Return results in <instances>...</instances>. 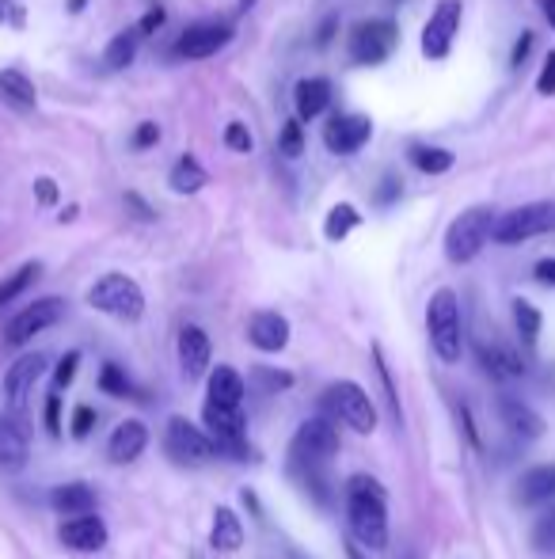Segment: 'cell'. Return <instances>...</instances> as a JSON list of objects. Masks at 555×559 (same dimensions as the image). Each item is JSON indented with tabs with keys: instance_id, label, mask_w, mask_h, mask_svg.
I'll list each match as a JSON object with an SVG mask.
<instances>
[{
	"instance_id": "obj_54",
	"label": "cell",
	"mask_w": 555,
	"mask_h": 559,
	"mask_svg": "<svg viewBox=\"0 0 555 559\" xmlns=\"http://www.w3.org/2000/svg\"><path fill=\"white\" fill-rule=\"evenodd\" d=\"M65 8H69V16H80L88 8V0H65Z\"/></svg>"
},
{
	"instance_id": "obj_34",
	"label": "cell",
	"mask_w": 555,
	"mask_h": 559,
	"mask_svg": "<svg viewBox=\"0 0 555 559\" xmlns=\"http://www.w3.org/2000/svg\"><path fill=\"white\" fill-rule=\"evenodd\" d=\"M99 388L107 392V396H115V400H126V396H137L134 381H130V373L115 362H107V366L99 369Z\"/></svg>"
},
{
	"instance_id": "obj_8",
	"label": "cell",
	"mask_w": 555,
	"mask_h": 559,
	"mask_svg": "<svg viewBox=\"0 0 555 559\" xmlns=\"http://www.w3.org/2000/svg\"><path fill=\"white\" fill-rule=\"evenodd\" d=\"M400 46V27L392 20H362L350 39H346V54L354 65H381L392 58V50Z\"/></svg>"
},
{
	"instance_id": "obj_9",
	"label": "cell",
	"mask_w": 555,
	"mask_h": 559,
	"mask_svg": "<svg viewBox=\"0 0 555 559\" xmlns=\"http://www.w3.org/2000/svg\"><path fill=\"white\" fill-rule=\"evenodd\" d=\"M61 316H65V301H61V297H39L35 305L20 309L8 324H4V343H8V347H23V343H31L35 335L61 324Z\"/></svg>"
},
{
	"instance_id": "obj_38",
	"label": "cell",
	"mask_w": 555,
	"mask_h": 559,
	"mask_svg": "<svg viewBox=\"0 0 555 559\" xmlns=\"http://www.w3.org/2000/svg\"><path fill=\"white\" fill-rule=\"evenodd\" d=\"M373 366L381 373V385H384V396H388V407H392V419L400 423V396H396V385H392V373H388V362H384V354H381V343H373Z\"/></svg>"
},
{
	"instance_id": "obj_37",
	"label": "cell",
	"mask_w": 555,
	"mask_h": 559,
	"mask_svg": "<svg viewBox=\"0 0 555 559\" xmlns=\"http://www.w3.org/2000/svg\"><path fill=\"white\" fill-rule=\"evenodd\" d=\"M251 381L263 388V392H286V388H293V373H289V369L255 366L251 369Z\"/></svg>"
},
{
	"instance_id": "obj_42",
	"label": "cell",
	"mask_w": 555,
	"mask_h": 559,
	"mask_svg": "<svg viewBox=\"0 0 555 559\" xmlns=\"http://www.w3.org/2000/svg\"><path fill=\"white\" fill-rule=\"evenodd\" d=\"M46 434H50V438H61V392L58 388L46 396Z\"/></svg>"
},
{
	"instance_id": "obj_56",
	"label": "cell",
	"mask_w": 555,
	"mask_h": 559,
	"mask_svg": "<svg viewBox=\"0 0 555 559\" xmlns=\"http://www.w3.org/2000/svg\"><path fill=\"white\" fill-rule=\"evenodd\" d=\"M350 559H362V556H358V552H350Z\"/></svg>"
},
{
	"instance_id": "obj_36",
	"label": "cell",
	"mask_w": 555,
	"mask_h": 559,
	"mask_svg": "<svg viewBox=\"0 0 555 559\" xmlns=\"http://www.w3.org/2000/svg\"><path fill=\"white\" fill-rule=\"evenodd\" d=\"M278 153L286 156V160H297V156L305 153V126H301V118H289L286 126H282V134H278Z\"/></svg>"
},
{
	"instance_id": "obj_33",
	"label": "cell",
	"mask_w": 555,
	"mask_h": 559,
	"mask_svg": "<svg viewBox=\"0 0 555 559\" xmlns=\"http://www.w3.org/2000/svg\"><path fill=\"white\" fill-rule=\"evenodd\" d=\"M514 324H517L521 343H525V347H533L536 339H540V324H544V316H540V309H536L533 301L517 297V301H514Z\"/></svg>"
},
{
	"instance_id": "obj_17",
	"label": "cell",
	"mask_w": 555,
	"mask_h": 559,
	"mask_svg": "<svg viewBox=\"0 0 555 559\" xmlns=\"http://www.w3.org/2000/svg\"><path fill=\"white\" fill-rule=\"evenodd\" d=\"M248 339L255 350H263V354H278V350H286L289 343V320L282 312H255L248 320Z\"/></svg>"
},
{
	"instance_id": "obj_28",
	"label": "cell",
	"mask_w": 555,
	"mask_h": 559,
	"mask_svg": "<svg viewBox=\"0 0 555 559\" xmlns=\"http://www.w3.org/2000/svg\"><path fill=\"white\" fill-rule=\"evenodd\" d=\"M206 183H210V175H206V168H202L194 156H179L175 168L168 172V187H172L175 194H198Z\"/></svg>"
},
{
	"instance_id": "obj_11",
	"label": "cell",
	"mask_w": 555,
	"mask_h": 559,
	"mask_svg": "<svg viewBox=\"0 0 555 559\" xmlns=\"http://www.w3.org/2000/svg\"><path fill=\"white\" fill-rule=\"evenodd\" d=\"M464 20V4L460 0H438V8L430 12V20L422 27V54L430 61H445L453 50V39Z\"/></svg>"
},
{
	"instance_id": "obj_14",
	"label": "cell",
	"mask_w": 555,
	"mask_h": 559,
	"mask_svg": "<svg viewBox=\"0 0 555 559\" xmlns=\"http://www.w3.org/2000/svg\"><path fill=\"white\" fill-rule=\"evenodd\" d=\"M369 137H373V122L365 115H335L324 130V145L335 156H354L362 153Z\"/></svg>"
},
{
	"instance_id": "obj_24",
	"label": "cell",
	"mask_w": 555,
	"mask_h": 559,
	"mask_svg": "<svg viewBox=\"0 0 555 559\" xmlns=\"http://www.w3.org/2000/svg\"><path fill=\"white\" fill-rule=\"evenodd\" d=\"M244 392H248V381L236 373L232 366H217L210 373V388H206V400L213 404H229V407H244Z\"/></svg>"
},
{
	"instance_id": "obj_12",
	"label": "cell",
	"mask_w": 555,
	"mask_h": 559,
	"mask_svg": "<svg viewBox=\"0 0 555 559\" xmlns=\"http://www.w3.org/2000/svg\"><path fill=\"white\" fill-rule=\"evenodd\" d=\"M229 42H232L229 23H194V27H187V31L179 35V42H175V58L206 61V58H213V54H221Z\"/></svg>"
},
{
	"instance_id": "obj_3",
	"label": "cell",
	"mask_w": 555,
	"mask_h": 559,
	"mask_svg": "<svg viewBox=\"0 0 555 559\" xmlns=\"http://www.w3.org/2000/svg\"><path fill=\"white\" fill-rule=\"evenodd\" d=\"M426 331H430V347L445 366L460 362L464 354V324H460V301L453 290H438L426 305Z\"/></svg>"
},
{
	"instance_id": "obj_30",
	"label": "cell",
	"mask_w": 555,
	"mask_h": 559,
	"mask_svg": "<svg viewBox=\"0 0 555 559\" xmlns=\"http://www.w3.org/2000/svg\"><path fill=\"white\" fill-rule=\"evenodd\" d=\"M137 42H141V31H137V27L118 31L115 39L107 42V50H103V65H107V69H126V65H134Z\"/></svg>"
},
{
	"instance_id": "obj_18",
	"label": "cell",
	"mask_w": 555,
	"mask_h": 559,
	"mask_svg": "<svg viewBox=\"0 0 555 559\" xmlns=\"http://www.w3.org/2000/svg\"><path fill=\"white\" fill-rule=\"evenodd\" d=\"M210 358H213V347H210V335H206V331L194 328V324H187V328L179 331V366H183V373H187L191 381L206 377Z\"/></svg>"
},
{
	"instance_id": "obj_27",
	"label": "cell",
	"mask_w": 555,
	"mask_h": 559,
	"mask_svg": "<svg viewBox=\"0 0 555 559\" xmlns=\"http://www.w3.org/2000/svg\"><path fill=\"white\" fill-rule=\"evenodd\" d=\"M0 96L8 99L12 107H20V111H31L39 103L35 80L27 77L23 69H0Z\"/></svg>"
},
{
	"instance_id": "obj_22",
	"label": "cell",
	"mask_w": 555,
	"mask_h": 559,
	"mask_svg": "<svg viewBox=\"0 0 555 559\" xmlns=\"http://www.w3.org/2000/svg\"><path fill=\"white\" fill-rule=\"evenodd\" d=\"M293 107H297V118H320L331 107V80L327 77H305L297 80V88H293Z\"/></svg>"
},
{
	"instance_id": "obj_39",
	"label": "cell",
	"mask_w": 555,
	"mask_h": 559,
	"mask_svg": "<svg viewBox=\"0 0 555 559\" xmlns=\"http://www.w3.org/2000/svg\"><path fill=\"white\" fill-rule=\"evenodd\" d=\"M77 369H80V350H69V354L58 362V369H54V388L65 392V388L77 381Z\"/></svg>"
},
{
	"instance_id": "obj_49",
	"label": "cell",
	"mask_w": 555,
	"mask_h": 559,
	"mask_svg": "<svg viewBox=\"0 0 555 559\" xmlns=\"http://www.w3.org/2000/svg\"><path fill=\"white\" fill-rule=\"evenodd\" d=\"M533 278L540 282V286H552L555 290V259H540L533 267Z\"/></svg>"
},
{
	"instance_id": "obj_7",
	"label": "cell",
	"mask_w": 555,
	"mask_h": 559,
	"mask_svg": "<svg viewBox=\"0 0 555 559\" xmlns=\"http://www.w3.org/2000/svg\"><path fill=\"white\" fill-rule=\"evenodd\" d=\"M555 232V198L552 202H529V206H517L510 213H498L491 240L495 244H525L533 236H548Z\"/></svg>"
},
{
	"instance_id": "obj_21",
	"label": "cell",
	"mask_w": 555,
	"mask_h": 559,
	"mask_svg": "<svg viewBox=\"0 0 555 559\" xmlns=\"http://www.w3.org/2000/svg\"><path fill=\"white\" fill-rule=\"evenodd\" d=\"M145 445H149L145 423L126 419V423L115 426V434H111V442H107V457H111V464H134L137 457L145 453Z\"/></svg>"
},
{
	"instance_id": "obj_26",
	"label": "cell",
	"mask_w": 555,
	"mask_h": 559,
	"mask_svg": "<svg viewBox=\"0 0 555 559\" xmlns=\"http://www.w3.org/2000/svg\"><path fill=\"white\" fill-rule=\"evenodd\" d=\"M210 544L217 552H236V548H244V525H240V518L232 514L229 506H217V510H213Z\"/></svg>"
},
{
	"instance_id": "obj_19",
	"label": "cell",
	"mask_w": 555,
	"mask_h": 559,
	"mask_svg": "<svg viewBox=\"0 0 555 559\" xmlns=\"http://www.w3.org/2000/svg\"><path fill=\"white\" fill-rule=\"evenodd\" d=\"M31 457L27 430L16 415H0V472H20Z\"/></svg>"
},
{
	"instance_id": "obj_4",
	"label": "cell",
	"mask_w": 555,
	"mask_h": 559,
	"mask_svg": "<svg viewBox=\"0 0 555 559\" xmlns=\"http://www.w3.org/2000/svg\"><path fill=\"white\" fill-rule=\"evenodd\" d=\"M320 411L331 415L346 430H354V434H373L377 430V404L369 400V392L358 381H335L320 396Z\"/></svg>"
},
{
	"instance_id": "obj_48",
	"label": "cell",
	"mask_w": 555,
	"mask_h": 559,
	"mask_svg": "<svg viewBox=\"0 0 555 559\" xmlns=\"http://www.w3.org/2000/svg\"><path fill=\"white\" fill-rule=\"evenodd\" d=\"M35 198H39L42 206H54V202H58V183H54L50 175L35 179Z\"/></svg>"
},
{
	"instance_id": "obj_51",
	"label": "cell",
	"mask_w": 555,
	"mask_h": 559,
	"mask_svg": "<svg viewBox=\"0 0 555 559\" xmlns=\"http://www.w3.org/2000/svg\"><path fill=\"white\" fill-rule=\"evenodd\" d=\"M335 27H339V16H327V20L320 23V31H316V46H327V42L335 39Z\"/></svg>"
},
{
	"instance_id": "obj_43",
	"label": "cell",
	"mask_w": 555,
	"mask_h": 559,
	"mask_svg": "<svg viewBox=\"0 0 555 559\" xmlns=\"http://www.w3.org/2000/svg\"><path fill=\"white\" fill-rule=\"evenodd\" d=\"M156 141H160V126H156V122H141L134 130V137H130L134 149H153Z\"/></svg>"
},
{
	"instance_id": "obj_41",
	"label": "cell",
	"mask_w": 555,
	"mask_h": 559,
	"mask_svg": "<svg viewBox=\"0 0 555 559\" xmlns=\"http://www.w3.org/2000/svg\"><path fill=\"white\" fill-rule=\"evenodd\" d=\"M96 423H99V411H92V407H77V411H73V423H69V434H73L77 442H84V438L96 430Z\"/></svg>"
},
{
	"instance_id": "obj_53",
	"label": "cell",
	"mask_w": 555,
	"mask_h": 559,
	"mask_svg": "<svg viewBox=\"0 0 555 559\" xmlns=\"http://www.w3.org/2000/svg\"><path fill=\"white\" fill-rule=\"evenodd\" d=\"M536 8H540V16L552 23V31H555V0H536Z\"/></svg>"
},
{
	"instance_id": "obj_55",
	"label": "cell",
	"mask_w": 555,
	"mask_h": 559,
	"mask_svg": "<svg viewBox=\"0 0 555 559\" xmlns=\"http://www.w3.org/2000/svg\"><path fill=\"white\" fill-rule=\"evenodd\" d=\"M255 4H259V0H236V8H240V12H248V8H255Z\"/></svg>"
},
{
	"instance_id": "obj_1",
	"label": "cell",
	"mask_w": 555,
	"mask_h": 559,
	"mask_svg": "<svg viewBox=\"0 0 555 559\" xmlns=\"http://www.w3.org/2000/svg\"><path fill=\"white\" fill-rule=\"evenodd\" d=\"M346 518L354 540L369 552L388 548V491L373 476H350L346 480Z\"/></svg>"
},
{
	"instance_id": "obj_25",
	"label": "cell",
	"mask_w": 555,
	"mask_h": 559,
	"mask_svg": "<svg viewBox=\"0 0 555 559\" xmlns=\"http://www.w3.org/2000/svg\"><path fill=\"white\" fill-rule=\"evenodd\" d=\"M50 506L65 514V518H73V514H88V510H96V491L88 487V483H61L50 491Z\"/></svg>"
},
{
	"instance_id": "obj_13",
	"label": "cell",
	"mask_w": 555,
	"mask_h": 559,
	"mask_svg": "<svg viewBox=\"0 0 555 559\" xmlns=\"http://www.w3.org/2000/svg\"><path fill=\"white\" fill-rule=\"evenodd\" d=\"M46 366H50V358L39 354V350H35V354H20V358L8 366V373H4V404L12 407L16 415L23 411L31 388H35V381L46 373Z\"/></svg>"
},
{
	"instance_id": "obj_10",
	"label": "cell",
	"mask_w": 555,
	"mask_h": 559,
	"mask_svg": "<svg viewBox=\"0 0 555 559\" xmlns=\"http://www.w3.org/2000/svg\"><path fill=\"white\" fill-rule=\"evenodd\" d=\"M164 445H168V453H172L179 464H202V461L221 457V453H217V442L210 438V430L187 423L183 415H172V419H168Z\"/></svg>"
},
{
	"instance_id": "obj_35",
	"label": "cell",
	"mask_w": 555,
	"mask_h": 559,
	"mask_svg": "<svg viewBox=\"0 0 555 559\" xmlns=\"http://www.w3.org/2000/svg\"><path fill=\"white\" fill-rule=\"evenodd\" d=\"M533 548L544 556H555V499L544 502L540 518L533 521Z\"/></svg>"
},
{
	"instance_id": "obj_32",
	"label": "cell",
	"mask_w": 555,
	"mask_h": 559,
	"mask_svg": "<svg viewBox=\"0 0 555 559\" xmlns=\"http://www.w3.org/2000/svg\"><path fill=\"white\" fill-rule=\"evenodd\" d=\"M411 164L426 175H445V172H453L457 156L449 153V149H438V145H415V149H411Z\"/></svg>"
},
{
	"instance_id": "obj_6",
	"label": "cell",
	"mask_w": 555,
	"mask_h": 559,
	"mask_svg": "<svg viewBox=\"0 0 555 559\" xmlns=\"http://www.w3.org/2000/svg\"><path fill=\"white\" fill-rule=\"evenodd\" d=\"M88 305L96 312H107L122 324H137L145 316V293L130 274H103L96 278V286L88 290Z\"/></svg>"
},
{
	"instance_id": "obj_23",
	"label": "cell",
	"mask_w": 555,
	"mask_h": 559,
	"mask_svg": "<svg viewBox=\"0 0 555 559\" xmlns=\"http://www.w3.org/2000/svg\"><path fill=\"white\" fill-rule=\"evenodd\" d=\"M555 499V464H536L517 483V502L521 506H544Z\"/></svg>"
},
{
	"instance_id": "obj_2",
	"label": "cell",
	"mask_w": 555,
	"mask_h": 559,
	"mask_svg": "<svg viewBox=\"0 0 555 559\" xmlns=\"http://www.w3.org/2000/svg\"><path fill=\"white\" fill-rule=\"evenodd\" d=\"M339 423L331 415H312L305 423L297 426L293 434V449H289V472H297L301 480L308 476V483L320 480L327 464L339 457Z\"/></svg>"
},
{
	"instance_id": "obj_52",
	"label": "cell",
	"mask_w": 555,
	"mask_h": 559,
	"mask_svg": "<svg viewBox=\"0 0 555 559\" xmlns=\"http://www.w3.org/2000/svg\"><path fill=\"white\" fill-rule=\"evenodd\" d=\"M396 194H400V187H396V179H392V175H388V179H384V191L377 194V198H381L384 206H388V202H392V198H396Z\"/></svg>"
},
{
	"instance_id": "obj_29",
	"label": "cell",
	"mask_w": 555,
	"mask_h": 559,
	"mask_svg": "<svg viewBox=\"0 0 555 559\" xmlns=\"http://www.w3.org/2000/svg\"><path fill=\"white\" fill-rule=\"evenodd\" d=\"M39 278H42V263H39V259H31V263H23L20 270H12V274L0 282V309H4V305H12L20 293L31 290Z\"/></svg>"
},
{
	"instance_id": "obj_40",
	"label": "cell",
	"mask_w": 555,
	"mask_h": 559,
	"mask_svg": "<svg viewBox=\"0 0 555 559\" xmlns=\"http://www.w3.org/2000/svg\"><path fill=\"white\" fill-rule=\"evenodd\" d=\"M225 145H229L232 153H251L255 149V137H251V130L244 122H229L225 126Z\"/></svg>"
},
{
	"instance_id": "obj_46",
	"label": "cell",
	"mask_w": 555,
	"mask_h": 559,
	"mask_svg": "<svg viewBox=\"0 0 555 559\" xmlns=\"http://www.w3.org/2000/svg\"><path fill=\"white\" fill-rule=\"evenodd\" d=\"M533 31H521V39L514 42V54H510V69H521L525 58H529V50H533Z\"/></svg>"
},
{
	"instance_id": "obj_45",
	"label": "cell",
	"mask_w": 555,
	"mask_h": 559,
	"mask_svg": "<svg viewBox=\"0 0 555 559\" xmlns=\"http://www.w3.org/2000/svg\"><path fill=\"white\" fill-rule=\"evenodd\" d=\"M164 20H168V16H164V8H160V4H156V8H149V12L141 16V23H137V31H141V39H149V35H156V31L164 27Z\"/></svg>"
},
{
	"instance_id": "obj_15",
	"label": "cell",
	"mask_w": 555,
	"mask_h": 559,
	"mask_svg": "<svg viewBox=\"0 0 555 559\" xmlns=\"http://www.w3.org/2000/svg\"><path fill=\"white\" fill-rule=\"evenodd\" d=\"M58 537H61V544L73 548V552H99V548H107V521L99 518L96 510L73 514V518L61 521Z\"/></svg>"
},
{
	"instance_id": "obj_5",
	"label": "cell",
	"mask_w": 555,
	"mask_h": 559,
	"mask_svg": "<svg viewBox=\"0 0 555 559\" xmlns=\"http://www.w3.org/2000/svg\"><path fill=\"white\" fill-rule=\"evenodd\" d=\"M495 217L498 213L491 206H472V210L457 213L445 229V259L449 263H472L479 251L487 248Z\"/></svg>"
},
{
	"instance_id": "obj_20",
	"label": "cell",
	"mask_w": 555,
	"mask_h": 559,
	"mask_svg": "<svg viewBox=\"0 0 555 559\" xmlns=\"http://www.w3.org/2000/svg\"><path fill=\"white\" fill-rule=\"evenodd\" d=\"M476 354H479V366L487 369L495 381H517L529 369L525 358H521V350L506 347V343H479Z\"/></svg>"
},
{
	"instance_id": "obj_50",
	"label": "cell",
	"mask_w": 555,
	"mask_h": 559,
	"mask_svg": "<svg viewBox=\"0 0 555 559\" xmlns=\"http://www.w3.org/2000/svg\"><path fill=\"white\" fill-rule=\"evenodd\" d=\"M0 23H8V27H23V12L12 4V0H0Z\"/></svg>"
},
{
	"instance_id": "obj_44",
	"label": "cell",
	"mask_w": 555,
	"mask_h": 559,
	"mask_svg": "<svg viewBox=\"0 0 555 559\" xmlns=\"http://www.w3.org/2000/svg\"><path fill=\"white\" fill-rule=\"evenodd\" d=\"M536 92H540V96H555V50L544 58V69H540V77H536Z\"/></svg>"
},
{
	"instance_id": "obj_47",
	"label": "cell",
	"mask_w": 555,
	"mask_h": 559,
	"mask_svg": "<svg viewBox=\"0 0 555 559\" xmlns=\"http://www.w3.org/2000/svg\"><path fill=\"white\" fill-rule=\"evenodd\" d=\"M122 202H126V210L137 213V221H156V210L149 206V202H145V198H141V194L130 191L126 198H122Z\"/></svg>"
},
{
	"instance_id": "obj_16",
	"label": "cell",
	"mask_w": 555,
	"mask_h": 559,
	"mask_svg": "<svg viewBox=\"0 0 555 559\" xmlns=\"http://www.w3.org/2000/svg\"><path fill=\"white\" fill-rule=\"evenodd\" d=\"M498 419L510 430V438L521 445L544 438V419L529 404H521L517 396H498Z\"/></svg>"
},
{
	"instance_id": "obj_31",
	"label": "cell",
	"mask_w": 555,
	"mask_h": 559,
	"mask_svg": "<svg viewBox=\"0 0 555 559\" xmlns=\"http://www.w3.org/2000/svg\"><path fill=\"white\" fill-rule=\"evenodd\" d=\"M358 225H362V213H358V206L339 202V206H331V210H327L324 236L331 240V244H339V240H346V236L358 229Z\"/></svg>"
}]
</instances>
